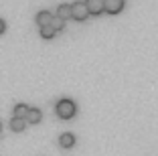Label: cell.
I'll return each instance as SVG.
<instances>
[{
	"mask_svg": "<svg viewBox=\"0 0 158 156\" xmlns=\"http://www.w3.org/2000/svg\"><path fill=\"white\" fill-rule=\"evenodd\" d=\"M0 132H2V122H0Z\"/></svg>",
	"mask_w": 158,
	"mask_h": 156,
	"instance_id": "5bb4252c",
	"label": "cell"
},
{
	"mask_svg": "<svg viewBox=\"0 0 158 156\" xmlns=\"http://www.w3.org/2000/svg\"><path fill=\"white\" fill-rule=\"evenodd\" d=\"M28 112H31V108H28L27 103H16V106H14V118H23V120H27Z\"/></svg>",
	"mask_w": 158,
	"mask_h": 156,
	"instance_id": "9c48e42d",
	"label": "cell"
},
{
	"mask_svg": "<svg viewBox=\"0 0 158 156\" xmlns=\"http://www.w3.org/2000/svg\"><path fill=\"white\" fill-rule=\"evenodd\" d=\"M4 31H6V23L0 19V35H4Z\"/></svg>",
	"mask_w": 158,
	"mask_h": 156,
	"instance_id": "4fadbf2b",
	"label": "cell"
},
{
	"mask_svg": "<svg viewBox=\"0 0 158 156\" xmlns=\"http://www.w3.org/2000/svg\"><path fill=\"white\" fill-rule=\"evenodd\" d=\"M27 124H28V122L23 120V118H12V120H10V130L19 134V132H23V130L27 128Z\"/></svg>",
	"mask_w": 158,
	"mask_h": 156,
	"instance_id": "52a82bcc",
	"label": "cell"
},
{
	"mask_svg": "<svg viewBox=\"0 0 158 156\" xmlns=\"http://www.w3.org/2000/svg\"><path fill=\"white\" fill-rule=\"evenodd\" d=\"M37 24L39 27H47V24L53 23V14L49 12V10H41V12H37Z\"/></svg>",
	"mask_w": 158,
	"mask_h": 156,
	"instance_id": "8992f818",
	"label": "cell"
},
{
	"mask_svg": "<svg viewBox=\"0 0 158 156\" xmlns=\"http://www.w3.org/2000/svg\"><path fill=\"white\" fill-rule=\"evenodd\" d=\"M39 32H41V39H53V37L57 35V31L51 27V24H47V27H41V31H39Z\"/></svg>",
	"mask_w": 158,
	"mask_h": 156,
	"instance_id": "8fae6325",
	"label": "cell"
},
{
	"mask_svg": "<svg viewBox=\"0 0 158 156\" xmlns=\"http://www.w3.org/2000/svg\"><path fill=\"white\" fill-rule=\"evenodd\" d=\"M51 27L55 28L57 32H61L63 28H65V20H63V19H59V16H53V23H51Z\"/></svg>",
	"mask_w": 158,
	"mask_h": 156,
	"instance_id": "7c38bea8",
	"label": "cell"
},
{
	"mask_svg": "<svg viewBox=\"0 0 158 156\" xmlns=\"http://www.w3.org/2000/svg\"><path fill=\"white\" fill-rule=\"evenodd\" d=\"M43 120V112L39 110V108H31V112H28V116H27V122L28 124H39Z\"/></svg>",
	"mask_w": 158,
	"mask_h": 156,
	"instance_id": "ba28073f",
	"label": "cell"
},
{
	"mask_svg": "<svg viewBox=\"0 0 158 156\" xmlns=\"http://www.w3.org/2000/svg\"><path fill=\"white\" fill-rule=\"evenodd\" d=\"M85 4L89 8V14H93V16L106 12V0H87Z\"/></svg>",
	"mask_w": 158,
	"mask_h": 156,
	"instance_id": "3957f363",
	"label": "cell"
},
{
	"mask_svg": "<svg viewBox=\"0 0 158 156\" xmlns=\"http://www.w3.org/2000/svg\"><path fill=\"white\" fill-rule=\"evenodd\" d=\"M59 146L65 148V150L73 148V146H75V136H73V134H69V132L61 134V136H59Z\"/></svg>",
	"mask_w": 158,
	"mask_h": 156,
	"instance_id": "5b68a950",
	"label": "cell"
},
{
	"mask_svg": "<svg viewBox=\"0 0 158 156\" xmlns=\"http://www.w3.org/2000/svg\"><path fill=\"white\" fill-rule=\"evenodd\" d=\"M124 10V0H106V12L118 14Z\"/></svg>",
	"mask_w": 158,
	"mask_h": 156,
	"instance_id": "277c9868",
	"label": "cell"
},
{
	"mask_svg": "<svg viewBox=\"0 0 158 156\" xmlns=\"http://www.w3.org/2000/svg\"><path fill=\"white\" fill-rule=\"evenodd\" d=\"M55 112H57V116H59L61 120H71L75 114H77V106H75L73 99H67V97H65V99L57 101Z\"/></svg>",
	"mask_w": 158,
	"mask_h": 156,
	"instance_id": "6da1fadb",
	"label": "cell"
},
{
	"mask_svg": "<svg viewBox=\"0 0 158 156\" xmlns=\"http://www.w3.org/2000/svg\"><path fill=\"white\" fill-rule=\"evenodd\" d=\"M87 16H89V8H87L85 2H73V4H71V19L73 20L83 23Z\"/></svg>",
	"mask_w": 158,
	"mask_h": 156,
	"instance_id": "7a4b0ae2",
	"label": "cell"
},
{
	"mask_svg": "<svg viewBox=\"0 0 158 156\" xmlns=\"http://www.w3.org/2000/svg\"><path fill=\"white\" fill-rule=\"evenodd\" d=\"M55 16H59V19H63V20L71 19V4H59L57 6V14Z\"/></svg>",
	"mask_w": 158,
	"mask_h": 156,
	"instance_id": "30bf717a",
	"label": "cell"
}]
</instances>
